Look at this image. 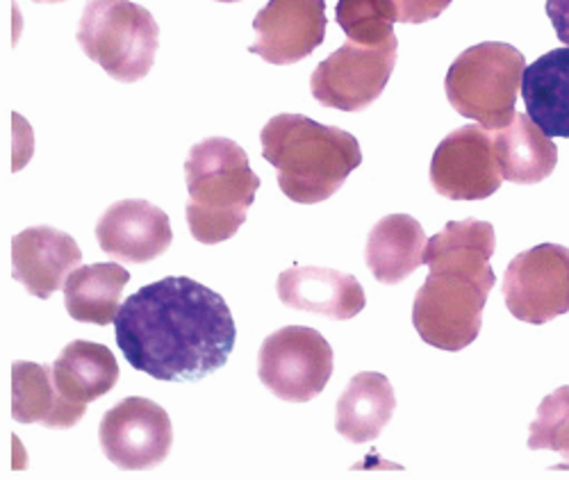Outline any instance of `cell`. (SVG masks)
Listing matches in <instances>:
<instances>
[{"label":"cell","mask_w":569,"mask_h":480,"mask_svg":"<svg viewBox=\"0 0 569 480\" xmlns=\"http://www.w3.org/2000/svg\"><path fill=\"white\" fill-rule=\"evenodd\" d=\"M128 364L164 382H192L219 371L237 340L226 301L210 287L169 276L134 292L114 319Z\"/></svg>","instance_id":"cell-1"},{"label":"cell","mask_w":569,"mask_h":480,"mask_svg":"<svg viewBox=\"0 0 569 480\" xmlns=\"http://www.w3.org/2000/svg\"><path fill=\"white\" fill-rule=\"evenodd\" d=\"M495 247V228L479 219L449 221L426 242L423 264L431 273L412 303V323L426 344L458 353L479 338L497 282Z\"/></svg>","instance_id":"cell-2"},{"label":"cell","mask_w":569,"mask_h":480,"mask_svg":"<svg viewBox=\"0 0 569 480\" xmlns=\"http://www.w3.org/2000/svg\"><path fill=\"white\" fill-rule=\"evenodd\" d=\"M262 158L276 169L284 197L301 206L323 203L338 194L360 167L358 139L336 126L303 114H278L260 132Z\"/></svg>","instance_id":"cell-3"},{"label":"cell","mask_w":569,"mask_h":480,"mask_svg":"<svg viewBox=\"0 0 569 480\" xmlns=\"http://www.w3.org/2000/svg\"><path fill=\"white\" fill-rule=\"evenodd\" d=\"M184 182L187 223L197 242L206 247L228 242L237 234L262 184L247 151L226 137L194 143L184 160Z\"/></svg>","instance_id":"cell-4"},{"label":"cell","mask_w":569,"mask_h":480,"mask_svg":"<svg viewBox=\"0 0 569 480\" xmlns=\"http://www.w3.org/2000/svg\"><path fill=\"white\" fill-rule=\"evenodd\" d=\"M525 69L527 60L515 46L503 41L477 43L449 67L445 78L447 99L460 117L499 130L517 114L515 106Z\"/></svg>","instance_id":"cell-5"},{"label":"cell","mask_w":569,"mask_h":480,"mask_svg":"<svg viewBox=\"0 0 569 480\" xmlns=\"http://www.w3.org/2000/svg\"><path fill=\"white\" fill-rule=\"evenodd\" d=\"M76 39L110 78L137 82L156 64L160 28L156 17L132 0H89Z\"/></svg>","instance_id":"cell-6"},{"label":"cell","mask_w":569,"mask_h":480,"mask_svg":"<svg viewBox=\"0 0 569 480\" xmlns=\"http://www.w3.org/2000/svg\"><path fill=\"white\" fill-rule=\"evenodd\" d=\"M336 369V356L323 334L308 326H284L262 342L258 376L284 403H308L319 397Z\"/></svg>","instance_id":"cell-7"},{"label":"cell","mask_w":569,"mask_h":480,"mask_svg":"<svg viewBox=\"0 0 569 480\" xmlns=\"http://www.w3.org/2000/svg\"><path fill=\"white\" fill-rule=\"evenodd\" d=\"M399 43L369 48L347 39L310 76V91L323 108L362 112L381 99L397 67Z\"/></svg>","instance_id":"cell-8"},{"label":"cell","mask_w":569,"mask_h":480,"mask_svg":"<svg viewBox=\"0 0 569 480\" xmlns=\"http://www.w3.org/2000/svg\"><path fill=\"white\" fill-rule=\"evenodd\" d=\"M503 299L510 314L542 326L569 312V249L540 244L519 253L503 273Z\"/></svg>","instance_id":"cell-9"},{"label":"cell","mask_w":569,"mask_h":480,"mask_svg":"<svg viewBox=\"0 0 569 480\" xmlns=\"http://www.w3.org/2000/svg\"><path fill=\"white\" fill-rule=\"evenodd\" d=\"M492 130L462 126L449 132L433 153L431 184L449 201H483L501 189Z\"/></svg>","instance_id":"cell-10"},{"label":"cell","mask_w":569,"mask_h":480,"mask_svg":"<svg viewBox=\"0 0 569 480\" xmlns=\"http://www.w3.org/2000/svg\"><path fill=\"white\" fill-rule=\"evenodd\" d=\"M99 440L106 458L126 471H147L169 458L173 426L162 406L128 397L106 412Z\"/></svg>","instance_id":"cell-11"},{"label":"cell","mask_w":569,"mask_h":480,"mask_svg":"<svg viewBox=\"0 0 569 480\" xmlns=\"http://www.w3.org/2000/svg\"><path fill=\"white\" fill-rule=\"evenodd\" d=\"M326 23L323 0H269L253 19L249 51L267 64H297L323 43Z\"/></svg>","instance_id":"cell-12"},{"label":"cell","mask_w":569,"mask_h":480,"mask_svg":"<svg viewBox=\"0 0 569 480\" xmlns=\"http://www.w3.org/2000/svg\"><path fill=\"white\" fill-rule=\"evenodd\" d=\"M97 239L99 247L117 262L147 264L171 247V219L149 201H119L97 223Z\"/></svg>","instance_id":"cell-13"},{"label":"cell","mask_w":569,"mask_h":480,"mask_svg":"<svg viewBox=\"0 0 569 480\" xmlns=\"http://www.w3.org/2000/svg\"><path fill=\"white\" fill-rule=\"evenodd\" d=\"M80 262L76 239L58 228L34 226L12 239V276L41 301L60 292Z\"/></svg>","instance_id":"cell-14"},{"label":"cell","mask_w":569,"mask_h":480,"mask_svg":"<svg viewBox=\"0 0 569 480\" xmlns=\"http://www.w3.org/2000/svg\"><path fill=\"white\" fill-rule=\"evenodd\" d=\"M276 292L282 306L333 321L353 319L367 306L365 290L356 276L323 267H292L282 271Z\"/></svg>","instance_id":"cell-15"},{"label":"cell","mask_w":569,"mask_h":480,"mask_svg":"<svg viewBox=\"0 0 569 480\" xmlns=\"http://www.w3.org/2000/svg\"><path fill=\"white\" fill-rule=\"evenodd\" d=\"M521 96L531 121L547 137L569 139V46L553 48L525 69Z\"/></svg>","instance_id":"cell-16"},{"label":"cell","mask_w":569,"mask_h":480,"mask_svg":"<svg viewBox=\"0 0 569 480\" xmlns=\"http://www.w3.org/2000/svg\"><path fill=\"white\" fill-rule=\"evenodd\" d=\"M429 237L410 214H390L378 221L365 249V262L373 278L383 284H399L423 264Z\"/></svg>","instance_id":"cell-17"},{"label":"cell","mask_w":569,"mask_h":480,"mask_svg":"<svg viewBox=\"0 0 569 480\" xmlns=\"http://www.w3.org/2000/svg\"><path fill=\"white\" fill-rule=\"evenodd\" d=\"M495 153L503 180L515 184H538L558 164V149L527 114H515L510 123L492 130Z\"/></svg>","instance_id":"cell-18"},{"label":"cell","mask_w":569,"mask_h":480,"mask_svg":"<svg viewBox=\"0 0 569 480\" xmlns=\"http://www.w3.org/2000/svg\"><path fill=\"white\" fill-rule=\"evenodd\" d=\"M397 410L395 388L388 376L362 371L351 378L338 401V433L353 442L367 444L383 433Z\"/></svg>","instance_id":"cell-19"},{"label":"cell","mask_w":569,"mask_h":480,"mask_svg":"<svg viewBox=\"0 0 569 480\" xmlns=\"http://www.w3.org/2000/svg\"><path fill=\"white\" fill-rule=\"evenodd\" d=\"M87 408L69 403L53 378V367L34 362L12 364V419L19 423H41L46 428H73Z\"/></svg>","instance_id":"cell-20"},{"label":"cell","mask_w":569,"mask_h":480,"mask_svg":"<svg viewBox=\"0 0 569 480\" xmlns=\"http://www.w3.org/2000/svg\"><path fill=\"white\" fill-rule=\"evenodd\" d=\"M53 378L69 403L87 408L114 390L119 364L108 347L76 340L53 362Z\"/></svg>","instance_id":"cell-21"},{"label":"cell","mask_w":569,"mask_h":480,"mask_svg":"<svg viewBox=\"0 0 569 480\" xmlns=\"http://www.w3.org/2000/svg\"><path fill=\"white\" fill-rule=\"evenodd\" d=\"M130 273L117 262L78 267L64 284V306L80 323L108 326L119 314V301Z\"/></svg>","instance_id":"cell-22"},{"label":"cell","mask_w":569,"mask_h":480,"mask_svg":"<svg viewBox=\"0 0 569 480\" xmlns=\"http://www.w3.org/2000/svg\"><path fill=\"white\" fill-rule=\"evenodd\" d=\"M336 21L353 43L369 48L399 43L395 34V23L399 21L395 0H340Z\"/></svg>","instance_id":"cell-23"},{"label":"cell","mask_w":569,"mask_h":480,"mask_svg":"<svg viewBox=\"0 0 569 480\" xmlns=\"http://www.w3.org/2000/svg\"><path fill=\"white\" fill-rule=\"evenodd\" d=\"M531 451H553L562 458L553 469H569V388H558L542 399L529 428Z\"/></svg>","instance_id":"cell-24"},{"label":"cell","mask_w":569,"mask_h":480,"mask_svg":"<svg viewBox=\"0 0 569 480\" xmlns=\"http://www.w3.org/2000/svg\"><path fill=\"white\" fill-rule=\"evenodd\" d=\"M395 3H397L401 23L419 26V23L438 19L453 3V0H395Z\"/></svg>","instance_id":"cell-25"},{"label":"cell","mask_w":569,"mask_h":480,"mask_svg":"<svg viewBox=\"0 0 569 480\" xmlns=\"http://www.w3.org/2000/svg\"><path fill=\"white\" fill-rule=\"evenodd\" d=\"M547 17L558 39L569 46V0H547Z\"/></svg>","instance_id":"cell-26"},{"label":"cell","mask_w":569,"mask_h":480,"mask_svg":"<svg viewBox=\"0 0 569 480\" xmlns=\"http://www.w3.org/2000/svg\"><path fill=\"white\" fill-rule=\"evenodd\" d=\"M34 3H64V0H34Z\"/></svg>","instance_id":"cell-27"},{"label":"cell","mask_w":569,"mask_h":480,"mask_svg":"<svg viewBox=\"0 0 569 480\" xmlns=\"http://www.w3.org/2000/svg\"><path fill=\"white\" fill-rule=\"evenodd\" d=\"M217 3H240V0H217Z\"/></svg>","instance_id":"cell-28"}]
</instances>
